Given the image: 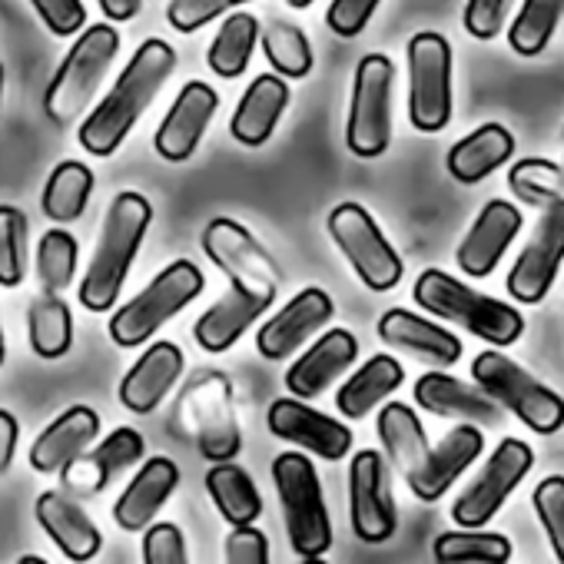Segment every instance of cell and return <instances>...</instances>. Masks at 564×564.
Returning <instances> with one entry per match:
<instances>
[{"label": "cell", "instance_id": "obj_1", "mask_svg": "<svg viewBox=\"0 0 564 564\" xmlns=\"http://www.w3.org/2000/svg\"><path fill=\"white\" fill-rule=\"evenodd\" d=\"M173 70H176V51L160 37L143 41L130 57V64L123 67V74L117 77L113 90L80 123V147L94 156H113Z\"/></svg>", "mask_w": 564, "mask_h": 564}, {"label": "cell", "instance_id": "obj_2", "mask_svg": "<svg viewBox=\"0 0 564 564\" xmlns=\"http://www.w3.org/2000/svg\"><path fill=\"white\" fill-rule=\"evenodd\" d=\"M150 223H153V206L147 203V196L127 189L110 203L100 239L94 246V259L80 282L84 310L107 313L117 306V296L123 290L127 272L133 265V256H137Z\"/></svg>", "mask_w": 564, "mask_h": 564}, {"label": "cell", "instance_id": "obj_3", "mask_svg": "<svg viewBox=\"0 0 564 564\" xmlns=\"http://www.w3.org/2000/svg\"><path fill=\"white\" fill-rule=\"evenodd\" d=\"M412 296L422 310H429V316L455 323L498 349L514 346L524 333V319L518 310H511L508 303L495 296L471 290L468 282H458L455 275L442 269H425L415 282Z\"/></svg>", "mask_w": 564, "mask_h": 564}, {"label": "cell", "instance_id": "obj_4", "mask_svg": "<svg viewBox=\"0 0 564 564\" xmlns=\"http://www.w3.org/2000/svg\"><path fill=\"white\" fill-rule=\"evenodd\" d=\"M272 481L293 551L306 561H319L333 547V521L316 465L303 452H282L272 462Z\"/></svg>", "mask_w": 564, "mask_h": 564}, {"label": "cell", "instance_id": "obj_5", "mask_svg": "<svg viewBox=\"0 0 564 564\" xmlns=\"http://www.w3.org/2000/svg\"><path fill=\"white\" fill-rule=\"evenodd\" d=\"M471 379L531 432L554 435L564 425V399L541 379H534L528 369L511 362L505 352H498V346L475 356Z\"/></svg>", "mask_w": 564, "mask_h": 564}, {"label": "cell", "instance_id": "obj_6", "mask_svg": "<svg viewBox=\"0 0 564 564\" xmlns=\"http://www.w3.org/2000/svg\"><path fill=\"white\" fill-rule=\"evenodd\" d=\"M203 272L189 259L170 262L143 293H137L123 310L110 319V339L120 349H137L150 336H156L176 313H183L203 293Z\"/></svg>", "mask_w": 564, "mask_h": 564}, {"label": "cell", "instance_id": "obj_7", "mask_svg": "<svg viewBox=\"0 0 564 564\" xmlns=\"http://www.w3.org/2000/svg\"><path fill=\"white\" fill-rule=\"evenodd\" d=\"M117 51H120V34L110 24L87 28L84 37L70 47V54L64 57L61 70L54 74V80L44 94V113L57 127H70L84 117V110L90 107Z\"/></svg>", "mask_w": 564, "mask_h": 564}, {"label": "cell", "instance_id": "obj_8", "mask_svg": "<svg viewBox=\"0 0 564 564\" xmlns=\"http://www.w3.org/2000/svg\"><path fill=\"white\" fill-rule=\"evenodd\" d=\"M452 44L422 31L409 41V120L419 133H442L452 123Z\"/></svg>", "mask_w": 564, "mask_h": 564}, {"label": "cell", "instance_id": "obj_9", "mask_svg": "<svg viewBox=\"0 0 564 564\" xmlns=\"http://www.w3.org/2000/svg\"><path fill=\"white\" fill-rule=\"evenodd\" d=\"M392 87H395V64L386 54H366L356 67L349 123H346V147L359 160H376L389 150Z\"/></svg>", "mask_w": 564, "mask_h": 564}, {"label": "cell", "instance_id": "obj_10", "mask_svg": "<svg viewBox=\"0 0 564 564\" xmlns=\"http://www.w3.org/2000/svg\"><path fill=\"white\" fill-rule=\"evenodd\" d=\"M180 419L196 438L206 462H232L242 448V432L232 405V382L223 372H199L180 399Z\"/></svg>", "mask_w": 564, "mask_h": 564}, {"label": "cell", "instance_id": "obj_11", "mask_svg": "<svg viewBox=\"0 0 564 564\" xmlns=\"http://www.w3.org/2000/svg\"><path fill=\"white\" fill-rule=\"evenodd\" d=\"M329 236L372 293H389L402 282L405 262L366 206L339 203L329 213Z\"/></svg>", "mask_w": 564, "mask_h": 564}, {"label": "cell", "instance_id": "obj_12", "mask_svg": "<svg viewBox=\"0 0 564 564\" xmlns=\"http://www.w3.org/2000/svg\"><path fill=\"white\" fill-rule=\"evenodd\" d=\"M199 242H203V252L209 256V262L219 265L236 286H242L269 303L275 300V293L282 286V269L242 223H236L229 216H216L203 229Z\"/></svg>", "mask_w": 564, "mask_h": 564}, {"label": "cell", "instance_id": "obj_13", "mask_svg": "<svg viewBox=\"0 0 564 564\" xmlns=\"http://www.w3.org/2000/svg\"><path fill=\"white\" fill-rule=\"evenodd\" d=\"M531 465H534V452L528 442H521V438L498 442V448L488 455V462L471 478V485L455 498V505H452L455 524L458 528H485L501 511L508 495L524 481Z\"/></svg>", "mask_w": 564, "mask_h": 564}, {"label": "cell", "instance_id": "obj_14", "mask_svg": "<svg viewBox=\"0 0 564 564\" xmlns=\"http://www.w3.org/2000/svg\"><path fill=\"white\" fill-rule=\"evenodd\" d=\"M561 262H564V196L541 209L534 232L528 236L521 256L514 259L505 279L508 296L521 306L541 303L554 286Z\"/></svg>", "mask_w": 564, "mask_h": 564}, {"label": "cell", "instance_id": "obj_15", "mask_svg": "<svg viewBox=\"0 0 564 564\" xmlns=\"http://www.w3.org/2000/svg\"><path fill=\"white\" fill-rule=\"evenodd\" d=\"M349 511H352V531L366 544H382L399 528V511L389 488V468L376 448H362L349 462Z\"/></svg>", "mask_w": 564, "mask_h": 564}, {"label": "cell", "instance_id": "obj_16", "mask_svg": "<svg viewBox=\"0 0 564 564\" xmlns=\"http://www.w3.org/2000/svg\"><path fill=\"white\" fill-rule=\"evenodd\" d=\"M265 425L275 438L293 442L296 448H306L310 455L326 458V462L346 458L356 442L349 425L306 405V399H300V395L275 399L265 412Z\"/></svg>", "mask_w": 564, "mask_h": 564}, {"label": "cell", "instance_id": "obj_17", "mask_svg": "<svg viewBox=\"0 0 564 564\" xmlns=\"http://www.w3.org/2000/svg\"><path fill=\"white\" fill-rule=\"evenodd\" d=\"M336 316L333 296L326 290H303L296 293L286 306H282L275 316H269L262 323V329L256 333V349L262 359L269 362H282L290 359L310 336H316L329 319Z\"/></svg>", "mask_w": 564, "mask_h": 564}, {"label": "cell", "instance_id": "obj_18", "mask_svg": "<svg viewBox=\"0 0 564 564\" xmlns=\"http://www.w3.org/2000/svg\"><path fill=\"white\" fill-rule=\"evenodd\" d=\"M521 209L508 199H488L485 209L475 216L471 229L465 232L455 259L458 269L471 279H485L498 269L501 256L508 252V246L514 242L518 229H521Z\"/></svg>", "mask_w": 564, "mask_h": 564}, {"label": "cell", "instance_id": "obj_19", "mask_svg": "<svg viewBox=\"0 0 564 564\" xmlns=\"http://www.w3.org/2000/svg\"><path fill=\"white\" fill-rule=\"evenodd\" d=\"M147 452V442L137 429H117L110 432L97 448H87L84 455H77L70 465L61 468V481L70 495H97L104 491L120 471L133 468Z\"/></svg>", "mask_w": 564, "mask_h": 564}, {"label": "cell", "instance_id": "obj_20", "mask_svg": "<svg viewBox=\"0 0 564 564\" xmlns=\"http://www.w3.org/2000/svg\"><path fill=\"white\" fill-rule=\"evenodd\" d=\"M216 110H219L216 90L209 84H203V80H189L180 90L176 104L170 107V113L163 117V123H160V130L153 137L156 153L163 160H170V163L189 160L196 153L199 140H203L209 120L216 117Z\"/></svg>", "mask_w": 564, "mask_h": 564}, {"label": "cell", "instance_id": "obj_21", "mask_svg": "<svg viewBox=\"0 0 564 564\" xmlns=\"http://www.w3.org/2000/svg\"><path fill=\"white\" fill-rule=\"evenodd\" d=\"M485 448V435L475 422H458L422 462V468L415 475H409V488L419 501H438L442 495H448V488L455 485V478H462V471L481 455Z\"/></svg>", "mask_w": 564, "mask_h": 564}, {"label": "cell", "instance_id": "obj_22", "mask_svg": "<svg viewBox=\"0 0 564 564\" xmlns=\"http://www.w3.org/2000/svg\"><path fill=\"white\" fill-rule=\"evenodd\" d=\"M359 356V339L349 329H329L323 333L286 372V389L300 399L323 395Z\"/></svg>", "mask_w": 564, "mask_h": 564}, {"label": "cell", "instance_id": "obj_23", "mask_svg": "<svg viewBox=\"0 0 564 564\" xmlns=\"http://www.w3.org/2000/svg\"><path fill=\"white\" fill-rule=\"evenodd\" d=\"M379 339L399 352H409L429 366H455L462 359V339L455 333H448L445 326L425 319V316H415L409 310H389L382 313L379 319Z\"/></svg>", "mask_w": 564, "mask_h": 564}, {"label": "cell", "instance_id": "obj_24", "mask_svg": "<svg viewBox=\"0 0 564 564\" xmlns=\"http://www.w3.org/2000/svg\"><path fill=\"white\" fill-rule=\"evenodd\" d=\"M415 402L438 419H455V422H475V425H498L501 405L478 386H468L448 372H425L415 382Z\"/></svg>", "mask_w": 564, "mask_h": 564}, {"label": "cell", "instance_id": "obj_25", "mask_svg": "<svg viewBox=\"0 0 564 564\" xmlns=\"http://www.w3.org/2000/svg\"><path fill=\"white\" fill-rule=\"evenodd\" d=\"M286 107H290L286 77H282V74H259L246 87L242 100L236 104V113L229 120L232 140L249 147V150L262 147L275 133V123H279L282 113H286Z\"/></svg>", "mask_w": 564, "mask_h": 564}, {"label": "cell", "instance_id": "obj_26", "mask_svg": "<svg viewBox=\"0 0 564 564\" xmlns=\"http://www.w3.org/2000/svg\"><path fill=\"white\" fill-rule=\"evenodd\" d=\"M183 376V352L173 343H153L137 362L133 369L123 376L120 382V402L137 412V415H150L176 386V379Z\"/></svg>", "mask_w": 564, "mask_h": 564}, {"label": "cell", "instance_id": "obj_27", "mask_svg": "<svg viewBox=\"0 0 564 564\" xmlns=\"http://www.w3.org/2000/svg\"><path fill=\"white\" fill-rule=\"evenodd\" d=\"M272 303L269 300H262V296H256V293H249V290H242V286H232L196 319V326H193V336H196V343H199V349H206V352H226V349H232L236 343H239V336L269 310Z\"/></svg>", "mask_w": 564, "mask_h": 564}, {"label": "cell", "instance_id": "obj_28", "mask_svg": "<svg viewBox=\"0 0 564 564\" xmlns=\"http://www.w3.org/2000/svg\"><path fill=\"white\" fill-rule=\"evenodd\" d=\"M100 435V415L87 405H74L64 415H57L31 445V465L41 475L61 471L77 455H84Z\"/></svg>", "mask_w": 564, "mask_h": 564}, {"label": "cell", "instance_id": "obj_29", "mask_svg": "<svg viewBox=\"0 0 564 564\" xmlns=\"http://www.w3.org/2000/svg\"><path fill=\"white\" fill-rule=\"evenodd\" d=\"M176 485H180L176 462L173 458H163V455L150 458L137 471V478L127 485V491L117 498V505H113L117 524L123 531H143L156 518V511L170 501V495L176 491Z\"/></svg>", "mask_w": 564, "mask_h": 564}, {"label": "cell", "instance_id": "obj_30", "mask_svg": "<svg viewBox=\"0 0 564 564\" xmlns=\"http://www.w3.org/2000/svg\"><path fill=\"white\" fill-rule=\"evenodd\" d=\"M37 521L57 541L64 557H70V561H90V557H97V551L104 544L100 528L90 521V514L70 495L44 491L37 498Z\"/></svg>", "mask_w": 564, "mask_h": 564}, {"label": "cell", "instance_id": "obj_31", "mask_svg": "<svg viewBox=\"0 0 564 564\" xmlns=\"http://www.w3.org/2000/svg\"><path fill=\"white\" fill-rule=\"evenodd\" d=\"M514 153V137L508 127L501 123H481L478 130H471L468 137H462L448 156L445 166L455 176V183H481L485 176H491L498 166H505Z\"/></svg>", "mask_w": 564, "mask_h": 564}, {"label": "cell", "instance_id": "obj_32", "mask_svg": "<svg viewBox=\"0 0 564 564\" xmlns=\"http://www.w3.org/2000/svg\"><path fill=\"white\" fill-rule=\"evenodd\" d=\"M405 382V369L395 356L379 352L369 362H362L336 392V409L346 419H366L379 402H386L399 386Z\"/></svg>", "mask_w": 564, "mask_h": 564}, {"label": "cell", "instance_id": "obj_33", "mask_svg": "<svg viewBox=\"0 0 564 564\" xmlns=\"http://www.w3.org/2000/svg\"><path fill=\"white\" fill-rule=\"evenodd\" d=\"M376 429H379L389 462L402 471V478L415 475L429 455V438H425L419 415L405 402H389V405H382Z\"/></svg>", "mask_w": 564, "mask_h": 564}, {"label": "cell", "instance_id": "obj_34", "mask_svg": "<svg viewBox=\"0 0 564 564\" xmlns=\"http://www.w3.org/2000/svg\"><path fill=\"white\" fill-rule=\"evenodd\" d=\"M206 491L229 524H252L262 514V495L252 475L236 462H213L206 471Z\"/></svg>", "mask_w": 564, "mask_h": 564}, {"label": "cell", "instance_id": "obj_35", "mask_svg": "<svg viewBox=\"0 0 564 564\" xmlns=\"http://www.w3.org/2000/svg\"><path fill=\"white\" fill-rule=\"evenodd\" d=\"M259 34H262V28H259V21H256L252 14H246V11L229 14V18L219 24L216 37H213V44H209V54H206L209 70H213L216 77H223V80L242 77V70L249 67L252 51H256V44H259Z\"/></svg>", "mask_w": 564, "mask_h": 564}, {"label": "cell", "instance_id": "obj_36", "mask_svg": "<svg viewBox=\"0 0 564 564\" xmlns=\"http://www.w3.org/2000/svg\"><path fill=\"white\" fill-rule=\"evenodd\" d=\"M514 547L505 534L485 528H458L445 531L432 544V557L438 564H505Z\"/></svg>", "mask_w": 564, "mask_h": 564}, {"label": "cell", "instance_id": "obj_37", "mask_svg": "<svg viewBox=\"0 0 564 564\" xmlns=\"http://www.w3.org/2000/svg\"><path fill=\"white\" fill-rule=\"evenodd\" d=\"M259 44H262V54H265V61H269V67L275 74L290 77V80L310 77V70H313V47H310V37H306L303 28L282 21V18H269L262 24Z\"/></svg>", "mask_w": 564, "mask_h": 564}, {"label": "cell", "instance_id": "obj_38", "mask_svg": "<svg viewBox=\"0 0 564 564\" xmlns=\"http://www.w3.org/2000/svg\"><path fill=\"white\" fill-rule=\"evenodd\" d=\"M90 193H94L90 166H84L77 160H67L51 173V180L44 186V196H41V206L54 223H74V219L84 216Z\"/></svg>", "mask_w": 564, "mask_h": 564}, {"label": "cell", "instance_id": "obj_39", "mask_svg": "<svg viewBox=\"0 0 564 564\" xmlns=\"http://www.w3.org/2000/svg\"><path fill=\"white\" fill-rule=\"evenodd\" d=\"M31 346L41 359H61L74 343V316L54 293H41L28 310Z\"/></svg>", "mask_w": 564, "mask_h": 564}, {"label": "cell", "instance_id": "obj_40", "mask_svg": "<svg viewBox=\"0 0 564 564\" xmlns=\"http://www.w3.org/2000/svg\"><path fill=\"white\" fill-rule=\"evenodd\" d=\"M564 18V0H524L508 28V44L518 57H538L551 44Z\"/></svg>", "mask_w": 564, "mask_h": 564}, {"label": "cell", "instance_id": "obj_41", "mask_svg": "<svg viewBox=\"0 0 564 564\" xmlns=\"http://www.w3.org/2000/svg\"><path fill=\"white\" fill-rule=\"evenodd\" d=\"M508 189L518 203L531 209H544L564 196V166L551 160H538V156L518 160L508 170Z\"/></svg>", "mask_w": 564, "mask_h": 564}, {"label": "cell", "instance_id": "obj_42", "mask_svg": "<svg viewBox=\"0 0 564 564\" xmlns=\"http://www.w3.org/2000/svg\"><path fill=\"white\" fill-rule=\"evenodd\" d=\"M77 239L67 229H51L44 232L41 246H37V275L44 293L61 296L64 290H70L74 272H77Z\"/></svg>", "mask_w": 564, "mask_h": 564}, {"label": "cell", "instance_id": "obj_43", "mask_svg": "<svg viewBox=\"0 0 564 564\" xmlns=\"http://www.w3.org/2000/svg\"><path fill=\"white\" fill-rule=\"evenodd\" d=\"M28 236L31 223L24 209L0 206V286H21L28 272Z\"/></svg>", "mask_w": 564, "mask_h": 564}, {"label": "cell", "instance_id": "obj_44", "mask_svg": "<svg viewBox=\"0 0 564 564\" xmlns=\"http://www.w3.org/2000/svg\"><path fill=\"white\" fill-rule=\"evenodd\" d=\"M531 505L554 547V557L564 564V475H547L544 481H538Z\"/></svg>", "mask_w": 564, "mask_h": 564}, {"label": "cell", "instance_id": "obj_45", "mask_svg": "<svg viewBox=\"0 0 564 564\" xmlns=\"http://www.w3.org/2000/svg\"><path fill=\"white\" fill-rule=\"evenodd\" d=\"M239 4H249V0H170L166 21H170L173 31L193 34V31L206 28L209 21L223 18L226 11H232Z\"/></svg>", "mask_w": 564, "mask_h": 564}, {"label": "cell", "instance_id": "obj_46", "mask_svg": "<svg viewBox=\"0 0 564 564\" xmlns=\"http://www.w3.org/2000/svg\"><path fill=\"white\" fill-rule=\"evenodd\" d=\"M143 561L147 564H186L183 531L170 521L150 524L143 534Z\"/></svg>", "mask_w": 564, "mask_h": 564}, {"label": "cell", "instance_id": "obj_47", "mask_svg": "<svg viewBox=\"0 0 564 564\" xmlns=\"http://www.w3.org/2000/svg\"><path fill=\"white\" fill-rule=\"evenodd\" d=\"M511 0H468L465 4V31L475 41H495L505 31Z\"/></svg>", "mask_w": 564, "mask_h": 564}, {"label": "cell", "instance_id": "obj_48", "mask_svg": "<svg viewBox=\"0 0 564 564\" xmlns=\"http://www.w3.org/2000/svg\"><path fill=\"white\" fill-rule=\"evenodd\" d=\"M379 4L382 0H333L326 11V24L339 37H359L369 28Z\"/></svg>", "mask_w": 564, "mask_h": 564}, {"label": "cell", "instance_id": "obj_49", "mask_svg": "<svg viewBox=\"0 0 564 564\" xmlns=\"http://www.w3.org/2000/svg\"><path fill=\"white\" fill-rule=\"evenodd\" d=\"M226 561L229 564H265L269 561V538L256 524H232L226 534Z\"/></svg>", "mask_w": 564, "mask_h": 564}, {"label": "cell", "instance_id": "obj_50", "mask_svg": "<svg viewBox=\"0 0 564 564\" xmlns=\"http://www.w3.org/2000/svg\"><path fill=\"white\" fill-rule=\"evenodd\" d=\"M31 4L57 37H70L87 24V8L80 0H31Z\"/></svg>", "mask_w": 564, "mask_h": 564}, {"label": "cell", "instance_id": "obj_51", "mask_svg": "<svg viewBox=\"0 0 564 564\" xmlns=\"http://www.w3.org/2000/svg\"><path fill=\"white\" fill-rule=\"evenodd\" d=\"M18 435H21L18 419H14L8 409H0V471H8V468H11V462H14Z\"/></svg>", "mask_w": 564, "mask_h": 564}, {"label": "cell", "instance_id": "obj_52", "mask_svg": "<svg viewBox=\"0 0 564 564\" xmlns=\"http://www.w3.org/2000/svg\"><path fill=\"white\" fill-rule=\"evenodd\" d=\"M97 4H100L104 18H110V21H117V24L133 21V18L140 14V0H97Z\"/></svg>", "mask_w": 564, "mask_h": 564}, {"label": "cell", "instance_id": "obj_53", "mask_svg": "<svg viewBox=\"0 0 564 564\" xmlns=\"http://www.w3.org/2000/svg\"><path fill=\"white\" fill-rule=\"evenodd\" d=\"M286 4L293 8V11H306V8H313L316 0H286Z\"/></svg>", "mask_w": 564, "mask_h": 564}, {"label": "cell", "instance_id": "obj_54", "mask_svg": "<svg viewBox=\"0 0 564 564\" xmlns=\"http://www.w3.org/2000/svg\"><path fill=\"white\" fill-rule=\"evenodd\" d=\"M21 564H47V561H44V557H31V554H28V557H21Z\"/></svg>", "mask_w": 564, "mask_h": 564}, {"label": "cell", "instance_id": "obj_55", "mask_svg": "<svg viewBox=\"0 0 564 564\" xmlns=\"http://www.w3.org/2000/svg\"><path fill=\"white\" fill-rule=\"evenodd\" d=\"M0 366H4V333H0Z\"/></svg>", "mask_w": 564, "mask_h": 564}, {"label": "cell", "instance_id": "obj_56", "mask_svg": "<svg viewBox=\"0 0 564 564\" xmlns=\"http://www.w3.org/2000/svg\"><path fill=\"white\" fill-rule=\"evenodd\" d=\"M0 94H4V67H0Z\"/></svg>", "mask_w": 564, "mask_h": 564}]
</instances>
